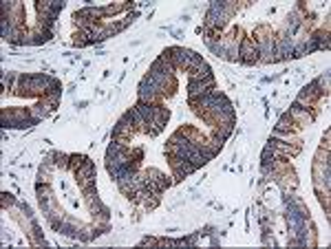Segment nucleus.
I'll use <instances>...</instances> for the list:
<instances>
[{
  "label": "nucleus",
  "instance_id": "19",
  "mask_svg": "<svg viewBox=\"0 0 331 249\" xmlns=\"http://www.w3.org/2000/svg\"><path fill=\"white\" fill-rule=\"evenodd\" d=\"M35 194H38V201L40 203H56V198H53V190L49 183H40L35 185Z\"/></svg>",
  "mask_w": 331,
  "mask_h": 249
},
{
  "label": "nucleus",
  "instance_id": "28",
  "mask_svg": "<svg viewBox=\"0 0 331 249\" xmlns=\"http://www.w3.org/2000/svg\"><path fill=\"white\" fill-rule=\"evenodd\" d=\"M159 201H161V198L153 196V194H146V196L141 198V203H144V208H146V210H155L159 205Z\"/></svg>",
  "mask_w": 331,
  "mask_h": 249
},
{
  "label": "nucleus",
  "instance_id": "6",
  "mask_svg": "<svg viewBox=\"0 0 331 249\" xmlns=\"http://www.w3.org/2000/svg\"><path fill=\"white\" fill-rule=\"evenodd\" d=\"M168 119H170V111H168L164 104H157V106H155V121H153V124H148L144 132H146L148 137L161 135L164 128H166V124H168Z\"/></svg>",
  "mask_w": 331,
  "mask_h": 249
},
{
  "label": "nucleus",
  "instance_id": "25",
  "mask_svg": "<svg viewBox=\"0 0 331 249\" xmlns=\"http://www.w3.org/2000/svg\"><path fill=\"white\" fill-rule=\"evenodd\" d=\"M51 159H53V163H56V168L69 170V155H64V153H51Z\"/></svg>",
  "mask_w": 331,
  "mask_h": 249
},
{
  "label": "nucleus",
  "instance_id": "1",
  "mask_svg": "<svg viewBox=\"0 0 331 249\" xmlns=\"http://www.w3.org/2000/svg\"><path fill=\"white\" fill-rule=\"evenodd\" d=\"M174 71L170 64H166L164 60H155L153 64H150V69H148V73L146 75L153 80V84L159 88V93L164 95V97H170V95H174V90H177V77H174Z\"/></svg>",
  "mask_w": 331,
  "mask_h": 249
},
{
  "label": "nucleus",
  "instance_id": "14",
  "mask_svg": "<svg viewBox=\"0 0 331 249\" xmlns=\"http://www.w3.org/2000/svg\"><path fill=\"white\" fill-rule=\"evenodd\" d=\"M146 179H150V181H155V183H157L159 187H164V190H168V187H170L172 183H174V179H170V177H166L164 172H161V170H157V168H148L146 172Z\"/></svg>",
  "mask_w": 331,
  "mask_h": 249
},
{
  "label": "nucleus",
  "instance_id": "4",
  "mask_svg": "<svg viewBox=\"0 0 331 249\" xmlns=\"http://www.w3.org/2000/svg\"><path fill=\"white\" fill-rule=\"evenodd\" d=\"M294 58V38L287 31L274 35V60L282 62V60Z\"/></svg>",
  "mask_w": 331,
  "mask_h": 249
},
{
  "label": "nucleus",
  "instance_id": "29",
  "mask_svg": "<svg viewBox=\"0 0 331 249\" xmlns=\"http://www.w3.org/2000/svg\"><path fill=\"white\" fill-rule=\"evenodd\" d=\"M318 84H320V88H322V93L329 97V71H324L320 77H316Z\"/></svg>",
  "mask_w": 331,
  "mask_h": 249
},
{
  "label": "nucleus",
  "instance_id": "16",
  "mask_svg": "<svg viewBox=\"0 0 331 249\" xmlns=\"http://www.w3.org/2000/svg\"><path fill=\"white\" fill-rule=\"evenodd\" d=\"M53 38V31H46V29L33 27V31L29 33V44H44Z\"/></svg>",
  "mask_w": 331,
  "mask_h": 249
},
{
  "label": "nucleus",
  "instance_id": "10",
  "mask_svg": "<svg viewBox=\"0 0 331 249\" xmlns=\"http://www.w3.org/2000/svg\"><path fill=\"white\" fill-rule=\"evenodd\" d=\"M75 179H77L80 190H86L88 185H95V163L91 159H86L75 170Z\"/></svg>",
  "mask_w": 331,
  "mask_h": 249
},
{
  "label": "nucleus",
  "instance_id": "15",
  "mask_svg": "<svg viewBox=\"0 0 331 249\" xmlns=\"http://www.w3.org/2000/svg\"><path fill=\"white\" fill-rule=\"evenodd\" d=\"M177 132H179V135H183L190 143L199 145V148H201V145L208 141V137H206V135H201V132H199L197 128H192V126H181V128H179Z\"/></svg>",
  "mask_w": 331,
  "mask_h": 249
},
{
  "label": "nucleus",
  "instance_id": "27",
  "mask_svg": "<svg viewBox=\"0 0 331 249\" xmlns=\"http://www.w3.org/2000/svg\"><path fill=\"white\" fill-rule=\"evenodd\" d=\"M86 159H88V157H84V155H69V168L75 172V170L80 168V166H82V163L86 161Z\"/></svg>",
  "mask_w": 331,
  "mask_h": 249
},
{
  "label": "nucleus",
  "instance_id": "3",
  "mask_svg": "<svg viewBox=\"0 0 331 249\" xmlns=\"http://www.w3.org/2000/svg\"><path fill=\"white\" fill-rule=\"evenodd\" d=\"M166 97L159 93V88L153 84L148 75L141 77L139 86H137V102H146V104H164Z\"/></svg>",
  "mask_w": 331,
  "mask_h": 249
},
{
  "label": "nucleus",
  "instance_id": "5",
  "mask_svg": "<svg viewBox=\"0 0 331 249\" xmlns=\"http://www.w3.org/2000/svg\"><path fill=\"white\" fill-rule=\"evenodd\" d=\"M168 163H170L174 183H179V181H183L185 177H190V174H195V172H197V168L192 166V163H190L188 159H181V157H172V155H168Z\"/></svg>",
  "mask_w": 331,
  "mask_h": 249
},
{
  "label": "nucleus",
  "instance_id": "7",
  "mask_svg": "<svg viewBox=\"0 0 331 249\" xmlns=\"http://www.w3.org/2000/svg\"><path fill=\"white\" fill-rule=\"evenodd\" d=\"M292 115L294 119H296V124L300 126V128H305V126H311L318 117V108H307V106H300V104H294L290 106V111H287Z\"/></svg>",
  "mask_w": 331,
  "mask_h": 249
},
{
  "label": "nucleus",
  "instance_id": "9",
  "mask_svg": "<svg viewBox=\"0 0 331 249\" xmlns=\"http://www.w3.org/2000/svg\"><path fill=\"white\" fill-rule=\"evenodd\" d=\"M137 135V130H135V126H132V119H130V115L128 113H124L122 117L117 119V124L113 126V139H126V141H130L132 137Z\"/></svg>",
  "mask_w": 331,
  "mask_h": 249
},
{
  "label": "nucleus",
  "instance_id": "8",
  "mask_svg": "<svg viewBox=\"0 0 331 249\" xmlns=\"http://www.w3.org/2000/svg\"><path fill=\"white\" fill-rule=\"evenodd\" d=\"M241 64H258V44L252 35L241 38Z\"/></svg>",
  "mask_w": 331,
  "mask_h": 249
},
{
  "label": "nucleus",
  "instance_id": "32",
  "mask_svg": "<svg viewBox=\"0 0 331 249\" xmlns=\"http://www.w3.org/2000/svg\"><path fill=\"white\" fill-rule=\"evenodd\" d=\"M329 139H331V130L324 132V137H322V148L324 150H329Z\"/></svg>",
  "mask_w": 331,
  "mask_h": 249
},
{
  "label": "nucleus",
  "instance_id": "33",
  "mask_svg": "<svg viewBox=\"0 0 331 249\" xmlns=\"http://www.w3.org/2000/svg\"><path fill=\"white\" fill-rule=\"evenodd\" d=\"M88 106V102H77V104H75V108H86Z\"/></svg>",
  "mask_w": 331,
  "mask_h": 249
},
{
  "label": "nucleus",
  "instance_id": "21",
  "mask_svg": "<svg viewBox=\"0 0 331 249\" xmlns=\"http://www.w3.org/2000/svg\"><path fill=\"white\" fill-rule=\"evenodd\" d=\"M130 9H135V3H128V0H124V3H115V5H108V7H104V14L108 18V16H115V14L130 11Z\"/></svg>",
  "mask_w": 331,
  "mask_h": 249
},
{
  "label": "nucleus",
  "instance_id": "26",
  "mask_svg": "<svg viewBox=\"0 0 331 249\" xmlns=\"http://www.w3.org/2000/svg\"><path fill=\"white\" fill-rule=\"evenodd\" d=\"M316 196H318V203L324 208V214L329 218V192L327 190H316Z\"/></svg>",
  "mask_w": 331,
  "mask_h": 249
},
{
  "label": "nucleus",
  "instance_id": "11",
  "mask_svg": "<svg viewBox=\"0 0 331 249\" xmlns=\"http://www.w3.org/2000/svg\"><path fill=\"white\" fill-rule=\"evenodd\" d=\"M212 88H216L214 75L206 77V80H188V99H192V97L206 95V93H210Z\"/></svg>",
  "mask_w": 331,
  "mask_h": 249
},
{
  "label": "nucleus",
  "instance_id": "23",
  "mask_svg": "<svg viewBox=\"0 0 331 249\" xmlns=\"http://www.w3.org/2000/svg\"><path fill=\"white\" fill-rule=\"evenodd\" d=\"M126 113L130 115V119H132V126H135V130H137V132H144V130H146V121H144V117L139 115V111H137L135 106H132V108H128V111H126Z\"/></svg>",
  "mask_w": 331,
  "mask_h": 249
},
{
  "label": "nucleus",
  "instance_id": "30",
  "mask_svg": "<svg viewBox=\"0 0 331 249\" xmlns=\"http://www.w3.org/2000/svg\"><path fill=\"white\" fill-rule=\"evenodd\" d=\"M0 201H3V208H5V210H7V208H11V205H14V203H16V198H14V196H11V194H7V192H3V194H0Z\"/></svg>",
  "mask_w": 331,
  "mask_h": 249
},
{
  "label": "nucleus",
  "instance_id": "20",
  "mask_svg": "<svg viewBox=\"0 0 331 249\" xmlns=\"http://www.w3.org/2000/svg\"><path fill=\"white\" fill-rule=\"evenodd\" d=\"M155 106H157V104H146V102H137V104H135V108L139 111L144 121H146V126L155 121Z\"/></svg>",
  "mask_w": 331,
  "mask_h": 249
},
{
  "label": "nucleus",
  "instance_id": "2",
  "mask_svg": "<svg viewBox=\"0 0 331 249\" xmlns=\"http://www.w3.org/2000/svg\"><path fill=\"white\" fill-rule=\"evenodd\" d=\"M265 148L269 150L276 161H290V157H296L300 153V143H292V141H282V139H274L269 137Z\"/></svg>",
  "mask_w": 331,
  "mask_h": 249
},
{
  "label": "nucleus",
  "instance_id": "13",
  "mask_svg": "<svg viewBox=\"0 0 331 249\" xmlns=\"http://www.w3.org/2000/svg\"><path fill=\"white\" fill-rule=\"evenodd\" d=\"M53 111H56V106L49 104V102H46L44 97H40V99H38V102H35V104L31 106V115H33V117L38 119V121L46 119V117H49V115H51Z\"/></svg>",
  "mask_w": 331,
  "mask_h": 249
},
{
  "label": "nucleus",
  "instance_id": "22",
  "mask_svg": "<svg viewBox=\"0 0 331 249\" xmlns=\"http://www.w3.org/2000/svg\"><path fill=\"white\" fill-rule=\"evenodd\" d=\"M210 75H214V73H212V69H210L208 62H203L201 66H197L192 73H188V80H206V77H210Z\"/></svg>",
  "mask_w": 331,
  "mask_h": 249
},
{
  "label": "nucleus",
  "instance_id": "18",
  "mask_svg": "<svg viewBox=\"0 0 331 249\" xmlns=\"http://www.w3.org/2000/svg\"><path fill=\"white\" fill-rule=\"evenodd\" d=\"M232 130H234V126L230 124H219V126H212V132H210V137H214V139H219V141H227L232 135Z\"/></svg>",
  "mask_w": 331,
  "mask_h": 249
},
{
  "label": "nucleus",
  "instance_id": "17",
  "mask_svg": "<svg viewBox=\"0 0 331 249\" xmlns=\"http://www.w3.org/2000/svg\"><path fill=\"white\" fill-rule=\"evenodd\" d=\"M309 38L318 44V51H329V29H318V31L309 33Z\"/></svg>",
  "mask_w": 331,
  "mask_h": 249
},
{
  "label": "nucleus",
  "instance_id": "12",
  "mask_svg": "<svg viewBox=\"0 0 331 249\" xmlns=\"http://www.w3.org/2000/svg\"><path fill=\"white\" fill-rule=\"evenodd\" d=\"M274 130H282V132H294V135H296V132H300L303 128H300V126L296 124V119H294L290 113H282L280 117H278V121H276Z\"/></svg>",
  "mask_w": 331,
  "mask_h": 249
},
{
  "label": "nucleus",
  "instance_id": "31",
  "mask_svg": "<svg viewBox=\"0 0 331 249\" xmlns=\"http://www.w3.org/2000/svg\"><path fill=\"white\" fill-rule=\"evenodd\" d=\"M20 210H22V212H25V216L29 218V221H31V218H33V212H31V208H29V205H27V203H20Z\"/></svg>",
  "mask_w": 331,
  "mask_h": 249
},
{
  "label": "nucleus",
  "instance_id": "24",
  "mask_svg": "<svg viewBox=\"0 0 331 249\" xmlns=\"http://www.w3.org/2000/svg\"><path fill=\"white\" fill-rule=\"evenodd\" d=\"M71 42H73V46H86V44H91V33L84 31V29H75Z\"/></svg>",
  "mask_w": 331,
  "mask_h": 249
}]
</instances>
